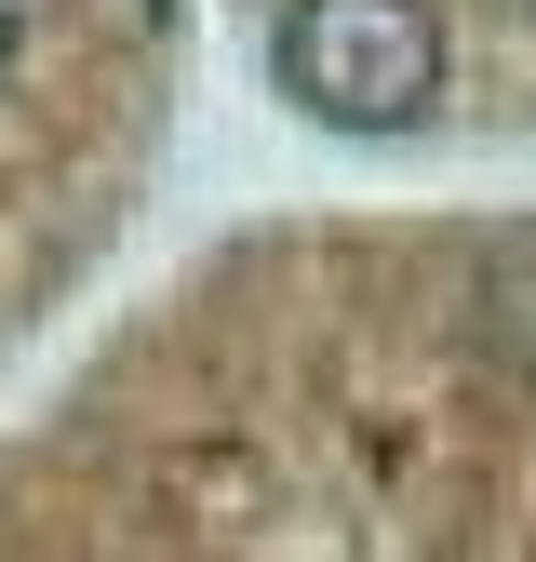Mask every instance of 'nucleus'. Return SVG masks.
Segmentation results:
<instances>
[{
	"label": "nucleus",
	"mask_w": 536,
	"mask_h": 562,
	"mask_svg": "<svg viewBox=\"0 0 536 562\" xmlns=\"http://www.w3.org/2000/svg\"><path fill=\"white\" fill-rule=\"evenodd\" d=\"M282 81L335 134H416L443 108V14L429 0H282Z\"/></svg>",
	"instance_id": "f257e3e1"
}]
</instances>
